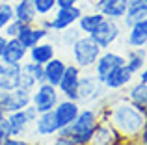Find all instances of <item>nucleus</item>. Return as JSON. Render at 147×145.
Returning <instances> with one entry per match:
<instances>
[{"mask_svg":"<svg viewBox=\"0 0 147 145\" xmlns=\"http://www.w3.org/2000/svg\"><path fill=\"white\" fill-rule=\"evenodd\" d=\"M147 9V0H127V11Z\"/></svg>","mask_w":147,"mask_h":145,"instance_id":"473e14b6","label":"nucleus"},{"mask_svg":"<svg viewBox=\"0 0 147 145\" xmlns=\"http://www.w3.org/2000/svg\"><path fill=\"white\" fill-rule=\"evenodd\" d=\"M145 65V56H144V48H132V50H129V54H127L125 58V67L129 69L130 72H140L144 69Z\"/></svg>","mask_w":147,"mask_h":145,"instance_id":"bb28decb","label":"nucleus"},{"mask_svg":"<svg viewBox=\"0 0 147 145\" xmlns=\"http://www.w3.org/2000/svg\"><path fill=\"white\" fill-rule=\"evenodd\" d=\"M97 125H99V115L95 110L90 108L80 110L75 121L69 125V138L75 142V145H88Z\"/></svg>","mask_w":147,"mask_h":145,"instance_id":"f03ea898","label":"nucleus"},{"mask_svg":"<svg viewBox=\"0 0 147 145\" xmlns=\"http://www.w3.org/2000/svg\"><path fill=\"white\" fill-rule=\"evenodd\" d=\"M2 145H30V142L28 140H22V138H13V136H9Z\"/></svg>","mask_w":147,"mask_h":145,"instance_id":"c9c22d12","label":"nucleus"},{"mask_svg":"<svg viewBox=\"0 0 147 145\" xmlns=\"http://www.w3.org/2000/svg\"><path fill=\"white\" fill-rule=\"evenodd\" d=\"M121 36V26L115 19H102V22L95 28L93 34H90V37L99 45L100 48H108L115 43Z\"/></svg>","mask_w":147,"mask_h":145,"instance_id":"39448f33","label":"nucleus"},{"mask_svg":"<svg viewBox=\"0 0 147 145\" xmlns=\"http://www.w3.org/2000/svg\"><path fill=\"white\" fill-rule=\"evenodd\" d=\"M65 65H67V63H65L63 60L56 58V56H54L52 60H49V62L43 65V78H45V82L52 84V86H58L60 80H61V76H63Z\"/></svg>","mask_w":147,"mask_h":145,"instance_id":"4be33fe9","label":"nucleus"},{"mask_svg":"<svg viewBox=\"0 0 147 145\" xmlns=\"http://www.w3.org/2000/svg\"><path fill=\"white\" fill-rule=\"evenodd\" d=\"M52 32L41 28V26H34V24H22L21 32L17 34V39L21 41V45L24 48H32L34 45L41 43L43 39H47Z\"/></svg>","mask_w":147,"mask_h":145,"instance_id":"ddd939ff","label":"nucleus"},{"mask_svg":"<svg viewBox=\"0 0 147 145\" xmlns=\"http://www.w3.org/2000/svg\"><path fill=\"white\" fill-rule=\"evenodd\" d=\"M34 7L37 17H47L56 9V0H34Z\"/></svg>","mask_w":147,"mask_h":145,"instance_id":"cd10ccee","label":"nucleus"},{"mask_svg":"<svg viewBox=\"0 0 147 145\" xmlns=\"http://www.w3.org/2000/svg\"><path fill=\"white\" fill-rule=\"evenodd\" d=\"M147 17V9H140V11H127L125 17L121 19L125 22V26H132L134 22H140V21H145Z\"/></svg>","mask_w":147,"mask_h":145,"instance_id":"c756f323","label":"nucleus"},{"mask_svg":"<svg viewBox=\"0 0 147 145\" xmlns=\"http://www.w3.org/2000/svg\"><path fill=\"white\" fill-rule=\"evenodd\" d=\"M9 138V132H7V125H6V119H0V145H2L6 140Z\"/></svg>","mask_w":147,"mask_h":145,"instance_id":"f704fd0d","label":"nucleus"},{"mask_svg":"<svg viewBox=\"0 0 147 145\" xmlns=\"http://www.w3.org/2000/svg\"><path fill=\"white\" fill-rule=\"evenodd\" d=\"M117 145H125V143H117Z\"/></svg>","mask_w":147,"mask_h":145,"instance_id":"a19ab883","label":"nucleus"},{"mask_svg":"<svg viewBox=\"0 0 147 145\" xmlns=\"http://www.w3.org/2000/svg\"><path fill=\"white\" fill-rule=\"evenodd\" d=\"M21 28H22V22L21 21H17V19H11L9 22H7L6 26H4V36L9 39V37H17V34L21 32Z\"/></svg>","mask_w":147,"mask_h":145,"instance_id":"2f4dec72","label":"nucleus"},{"mask_svg":"<svg viewBox=\"0 0 147 145\" xmlns=\"http://www.w3.org/2000/svg\"><path fill=\"white\" fill-rule=\"evenodd\" d=\"M121 138L123 136L112 125H97L88 145H117L121 143Z\"/></svg>","mask_w":147,"mask_h":145,"instance_id":"2eb2a0df","label":"nucleus"},{"mask_svg":"<svg viewBox=\"0 0 147 145\" xmlns=\"http://www.w3.org/2000/svg\"><path fill=\"white\" fill-rule=\"evenodd\" d=\"M2 2H9V4H13V2H15V0H2Z\"/></svg>","mask_w":147,"mask_h":145,"instance_id":"ea45409f","label":"nucleus"},{"mask_svg":"<svg viewBox=\"0 0 147 145\" xmlns=\"http://www.w3.org/2000/svg\"><path fill=\"white\" fill-rule=\"evenodd\" d=\"M130 82H132V72L127 69L125 65H119L117 69H114L106 76V80L102 82V86L108 87V89H121V87L129 86Z\"/></svg>","mask_w":147,"mask_h":145,"instance_id":"412c9836","label":"nucleus"},{"mask_svg":"<svg viewBox=\"0 0 147 145\" xmlns=\"http://www.w3.org/2000/svg\"><path fill=\"white\" fill-rule=\"evenodd\" d=\"M130 32L127 36V43L132 48H144L147 43V21L134 22L132 26H129Z\"/></svg>","mask_w":147,"mask_h":145,"instance_id":"b1692460","label":"nucleus"},{"mask_svg":"<svg viewBox=\"0 0 147 145\" xmlns=\"http://www.w3.org/2000/svg\"><path fill=\"white\" fill-rule=\"evenodd\" d=\"M13 19V4L9 2H0V32L4 30V26Z\"/></svg>","mask_w":147,"mask_h":145,"instance_id":"c85d7f7f","label":"nucleus"},{"mask_svg":"<svg viewBox=\"0 0 147 145\" xmlns=\"http://www.w3.org/2000/svg\"><path fill=\"white\" fill-rule=\"evenodd\" d=\"M93 11L104 15L106 19H119L125 17L127 13V0H95L93 2Z\"/></svg>","mask_w":147,"mask_h":145,"instance_id":"f8f14e48","label":"nucleus"},{"mask_svg":"<svg viewBox=\"0 0 147 145\" xmlns=\"http://www.w3.org/2000/svg\"><path fill=\"white\" fill-rule=\"evenodd\" d=\"M13 19L21 21L22 24H36L37 13H36V7H34V0H15Z\"/></svg>","mask_w":147,"mask_h":145,"instance_id":"a211bd4d","label":"nucleus"},{"mask_svg":"<svg viewBox=\"0 0 147 145\" xmlns=\"http://www.w3.org/2000/svg\"><path fill=\"white\" fill-rule=\"evenodd\" d=\"M60 101V93H58V87L52 86L49 82H41L36 86V89L30 95V104L36 106L37 113L49 112V110H54V106Z\"/></svg>","mask_w":147,"mask_h":145,"instance_id":"20e7f679","label":"nucleus"},{"mask_svg":"<svg viewBox=\"0 0 147 145\" xmlns=\"http://www.w3.org/2000/svg\"><path fill=\"white\" fill-rule=\"evenodd\" d=\"M73 60H75V65L80 69H90L93 67V63L97 62V58L100 56L102 48L91 39L90 36L78 37V39L73 43Z\"/></svg>","mask_w":147,"mask_h":145,"instance_id":"7ed1b4c3","label":"nucleus"},{"mask_svg":"<svg viewBox=\"0 0 147 145\" xmlns=\"http://www.w3.org/2000/svg\"><path fill=\"white\" fill-rule=\"evenodd\" d=\"M30 95H32V91L24 89L21 86L9 91H0V108H2L4 113L24 110L30 104Z\"/></svg>","mask_w":147,"mask_h":145,"instance_id":"423d86ee","label":"nucleus"},{"mask_svg":"<svg viewBox=\"0 0 147 145\" xmlns=\"http://www.w3.org/2000/svg\"><path fill=\"white\" fill-rule=\"evenodd\" d=\"M145 113L138 112L129 102H119L110 108V125L121 136H138L145 128Z\"/></svg>","mask_w":147,"mask_h":145,"instance_id":"f257e3e1","label":"nucleus"},{"mask_svg":"<svg viewBox=\"0 0 147 145\" xmlns=\"http://www.w3.org/2000/svg\"><path fill=\"white\" fill-rule=\"evenodd\" d=\"M28 56V48H24L21 45V41L17 37H9L6 43V48H4V54H2V62L6 63H13V65H21L22 60Z\"/></svg>","mask_w":147,"mask_h":145,"instance_id":"f3484780","label":"nucleus"},{"mask_svg":"<svg viewBox=\"0 0 147 145\" xmlns=\"http://www.w3.org/2000/svg\"><path fill=\"white\" fill-rule=\"evenodd\" d=\"M21 76H19V65L6 63L0 60V91H9L19 87Z\"/></svg>","mask_w":147,"mask_h":145,"instance_id":"dca6fc26","label":"nucleus"},{"mask_svg":"<svg viewBox=\"0 0 147 145\" xmlns=\"http://www.w3.org/2000/svg\"><path fill=\"white\" fill-rule=\"evenodd\" d=\"M104 86L102 82H99L95 75H80L78 80V99L76 101L82 102H90V101H97L102 93Z\"/></svg>","mask_w":147,"mask_h":145,"instance_id":"9d476101","label":"nucleus"},{"mask_svg":"<svg viewBox=\"0 0 147 145\" xmlns=\"http://www.w3.org/2000/svg\"><path fill=\"white\" fill-rule=\"evenodd\" d=\"M52 145H75V142H73L69 136H60V134H58V138L54 140Z\"/></svg>","mask_w":147,"mask_h":145,"instance_id":"e433bc0d","label":"nucleus"},{"mask_svg":"<svg viewBox=\"0 0 147 145\" xmlns=\"http://www.w3.org/2000/svg\"><path fill=\"white\" fill-rule=\"evenodd\" d=\"M80 75H82V69L76 65H65V71H63V76H61L60 84H58V89L60 93L63 95L65 99L69 101H76L78 99V80H80Z\"/></svg>","mask_w":147,"mask_h":145,"instance_id":"0eeeda50","label":"nucleus"},{"mask_svg":"<svg viewBox=\"0 0 147 145\" xmlns=\"http://www.w3.org/2000/svg\"><path fill=\"white\" fill-rule=\"evenodd\" d=\"M102 19H104V15H100L97 13V11H93V13H82L78 17V21H76V24H78V30L82 34H93L95 32V28L102 22Z\"/></svg>","mask_w":147,"mask_h":145,"instance_id":"a878e982","label":"nucleus"},{"mask_svg":"<svg viewBox=\"0 0 147 145\" xmlns=\"http://www.w3.org/2000/svg\"><path fill=\"white\" fill-rule=\"evenodd\" d=\"M19 76H21V84H19V86L24 87V89H30V91H32L37 84L45 82V78H43V65L34 63V62L21 63V65H19Z\"/></svg>","mask_w":147,"mask_h":145,"instance_id":"9b49d317","label":"nucleus"},{"mask_svg":"<svg viewBox=\"0 0 147 145\" xmlns=\"http://www.w3.org/2000/svg\"><path fill=\"white\" fill-rule=\"evenodd\" d=\"M0 2H2V0H0Z\"/></svg>","mask_w":147,"mask_h":145,"instance_id":"79ce46f5","label":"nucleus"},{"mask_svg":"<svg viewBox=\"0 0 147 145\" xmlns=\"http://www.w3.org/2000/svg\"><path fill=\"white\" fill-rule=\"evenodd\" d=\"M6 43H7V37L4 36V34H0V58H2V54H4V48H6Z\"/></svg>","mask_w":147,"mask_h":145,"instance_id":"58836bf2","label":"nucleus"},{"mask_svg":"<svg viewBox=\"0 0 147 145\" xmlns=\"http://www.w3.org/2000/svg\"><path fill=\"white\" fill-rule=\"evenodd\" d=\"M129 101L132 102V106L138 112L145 113V106H147V84L145 82H138L129 91Z\"/></svg>","mask_w":147,"mask_h":145,"instance_id":"393cba45","label":"nucleus"},{"mask_svg":"<svg viewBox=\"0 0 147 145\" xmlns=\"http://www.w3.org/2000/svg\"><path fill=\"white\" fill-rule=\"evenodd\" d=\"M80 15H82V7H80V6L56 7L54 19H50V30H54V32H61V30L76 24V21H78Z\"/></svg>","mask_w":147,"mask_h":145,"instance_id":"1a4fd4ad","label":"nucleus"},{"mask_svg":"<svg viewBox=\"0 0 147 145\" xmlns=\"http://www.w3.org/2000/svg\"><path fill=\"white\" fill-rule=\"evenodd\" d=\"M119 65H125V56L117 54V52H100L97 62L93 63V75L97 76L99 82H104L106 76Z\"/></svg>","mask_w":147,"mask_h":145,"instance_id":"6e6552de","label":"nucleus"},{"mask_svg":"<svg viewBox=\"0 0 147 145\" xmlns=\"http://www.w3.org/2000/svg\"><path fill=\"white\" fill-rule=\"evenodd\" d=\"M80 0H56V7H67V6H78Z\"/></svg>","mask_w":147,"mask_h":145,"instance_id":"4c0bfd02","label":"nucleus"},{"mask_svg":"<svg viewBox=\"0 0 147 145\" xmlns=\"http://www.w3.org/2000/svg\"><path fill=\"white\" fill-rule=\"evenodd\" d=\"M4 119H6L9 136L19 138V136H24L26 134V128H28L30 123H28V119H26V115H24V110H17V112L6 113Z\"/></svg>","mask_w":147,"mask_h":145,"instance_id":"6ab92c4d","label":"nucleus"},{"mask_svg":"<svg viewBox=\"0 0 147 145\" xmlns=\"http://www.w3.org/2000/svg\"><path fill=\"white\" fill-rule=\"evenodd\" d=\"M54 54H56V48H54L52 43H37L32 48H28L30 62L39 63V65H45L49 60L54 58Z\"/></svg>","mask_w":147,"mask_h":145,"instance_id":"5701e85b","label":"nucleus"},{"mask_svg":"<svg viewBox=\"0 0 147 145\" xmlns=\"http://www.w3.org/2000/svg\"><path fill=\"white\" fill-rule=\"evenodd\" d=\"M80 106L76 101H69V99H63V101H58V104L54 106V115H56L58 125L61 127H67L75 121V117L78 115Z\"/></svg>","mask_w":147,"mask_h":145,"instance_id":"4468645a","label":"nucleus"},{"mask_svg":"<svg viewBox=\"0 0 147 145\" xmlns=\"http://www.w3.org/2000/svg\"><path fill=\"white\" fill-rule=\"evenodd\" d=\"M78 37H80V30H75L73 26L61 30V43L67 45V47H73V43H75Z\"/></svg>","mask_w":147,"mask_h":145,"instance_id":"7c9ffc66","label":"nucleus"},{"mask_svg":"<svg viewBox=\"0 0 147 145\" xmlns=\"http://www.w3.org/2000/svg\"><path fill=\"white\" fill-rule=\"evenodd\" d=\"M34 125H36V132L39 136H52V134H58V130H60V125L56 121L54 110L39 113L37 119L34 121Z\"/></svg>","mask_w":147,"mask_h":145,"instance_id":"aec40b11","label":"nucleus"},{"mask_svg":"<svg viewBox=\"0 0 147 145\" xmlns=\"http://www.w3.org/2000/svg\"><path fill=\"white\" fill-rule=\"evenodd\" d=\"M24 115H26V119H28V123H34V121L37 119L39 113H37V110H36V106H34V104H28L24 108Z\"/></svg>","mask_w":147,"mask_h":145,"instance_id":"72a5a7b5","label":"nucleus"}]
</instances>
